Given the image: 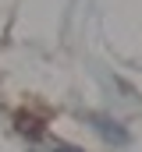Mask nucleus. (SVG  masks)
I'll use <instances>...</instances> for the list:
<instances>
[{
    "label": "nucleus",
    "mask_w": 142,
    "mask_h": 152,
    "mask_svg": "<svg viewBox=\"0 0 142 152\" xmlns=\"http://www.w3.org/2000/svg\"><path fill=\"white\" fill-rule=\"evenodd\" d=\"M92 127L103 134L106 142H114V145H128V131H124L117 120H110V117H92Z\"/></svg>",
    "instance_id": "nucleus-1"
},
{
    "label": "nucleus",
    "mask_w": 142,
    "mask_h": 152,
    "mask_svg": "<svg viewBox=\"0 0 142 152\" xmlns=\"http://www.w3.org/2000/svg\"><path fill=\"white\" fill-rule=\"evenodd\" d=\"M57 152H78V149H71V145H61V149H57Z\"/></svg>",
    "instance_id": "nucleus-2"
}]
</instances>
